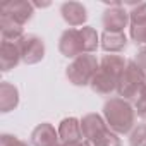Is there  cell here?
<instances>
[{
	"label": "cell",
	"mask_w": 146,
	"mask_h": 146,
	"mask_svg": "<svg viewBox=\"0 0 146 146\" xmlns=\"http://www.w3.org/2000/svg\"><path fill=\"white\" fill-rule=\"evenodd\" d=\"M103 119L107 125L119 136L131 134V131L136 127V108L131 102L120 96H112L103 105Z\"/></svg>",
	"instance_id": "1"
},
{
	"label": "cell",
	"mask_w": 146,
	"mask_h": 146,
	"mask_svg": "<svg viewBox=\"0 0 146 146\" xmlns=\"http://www.w3.org/2000/svg\"><path fill=\"white\" fill-rule=\"evenodd\" d=\"M144 86H146V72L134 62V58L127 60V65L117 83V95L127 102H132L137 100Z\"/></svg>",
	"instance_id": "2"
},
{
	"label": "cell",
	"mask_w": 146,
	"mask_h": 146,
	"mask_svg": "<svg viewBox=\"0 0 146 146\" xmlns=\"http://www.w3.org/2000/svg\"><path fill=\"white\" fill-rule=\"evenodd\" d=\"M100 69V60L93 53H83L65 67V78L74 86H90Z\"/></svg>",
	"instance_id": "3"
},
{
	"label": "cell",
	"mask_w": 146,
	"mask_h": 146,
	"mask_svg": "<svg viewBox=\"0 0 146 146\" xmlns=\"http://www.w3.org/2000/svg\"><path fill=\"white\" fill-rule=\"evenodd\" d=\"M21 57L26 65L40 64L45 58V41L38 35H24V38L19 41Z\"/></svg>",
	"instance_id": "4"
},
{
	"label": "cell",
	"mask_w": 146,
	"mask_h": 146,
	"mask_svg": "<svg viewBox=\"0 0 146 146\" xmlns=\"http://www.w3.org/2000/svg\"><path fill=\"white\" fill-rule=\"evenodd\" d=\"M102 23L105 31H112V33H124V29L131 24L129 21V12L124 9L122 4L113 2L108 9H105L103 16H102Z\"/></svg>",
	"instance_id": "5"
},
{
	"label": "cell",
	"mask_w": 146,
	"mask_h": 146,
	"mask_svg": "<svg viewBox=\"0 0 146 146\" xmlns=\"http://www.w3.org/2000/svg\"><path fill=\"white\" fill-rule=\"evenodd\" d=\"M33 14H35V5L29 0H12V2H7L0 7V16L11 17L21 26L29 23L33 19Z\"/></svg>",
	"instance_id": "6"
},
{
	"label": "cell",
	"mask_w": 146,
	"mask_h": 146,
	"mask_svg": "<svg viewBox=\"0 0 146 146\" xmlns=\"http://www.w3.org/2000/svg\"><path fill=\"white\" fill-rule=\"evenodd\" d=\"M58 52H60L64 57L72 58V60H74L76 57H79V55L84 53L83 38H81L79 29L69 28V29H65V31L60 35V38H58Z\"/></svg>",
	"instance_id": "7"
},
{
	"label": "cell",
	"mask_w": 146,
	"mask_h": 146,
	"mask_svg": "<svg viewBox=\"0 0 146 146\" xmlns=\"http://www.w3.org/2000/svg\"><path fill=\"white\" fill-rule=\"evenodd\" d=\"M60 16L62 19L70 26V28H78V26H86L88 21V9L81 2H74L69 0L60 5Z\"/></svg>",
	"instance_id": "8"
},
{
	"label": "cell",
	"mask_w": 146,
	"mask_h": 146,
	"mask_svg": "<svg viewBox=\"0 0 146 146\" xmlns=\"http://www.w3.org/2000/svg\"><path fill=\"white\" fill-rule=\"evenodd\" d=\"M23 62L19 41H4L0 45V70L9 72Z\"/></svg>",
	"instance_id": "9"
},
{
	"label": "cell",
	"mask_w": 146,
	"mask_h": 146,
	"mask_svg": "<svg viewBox=\"0 0 146 146\" xmlns=\"http://www.w3.org/2000/svg\"><path fill=\"white\" fill-rule=\"evenodd\" d=\"M81 129H83V137L91 143L110 127L107 125L103 115H100V113H86V115L81 117Z\"/></svg>",
	"instance_id": "10"
},
{
	"label": "cell",
	"mask_w": 146,
	"mask_h": 146,
	"mask_svg": "<svg viewBox=\"0 0 146 146\" xmlns=\"http://www.w3.org/2000/svg\"><path fill=\"white\" fill-rule=\"evenodd\" d=\"M58 143V131L50 122L38 124L31 132V146H55Z\"/></svg>",
	"instance_id": "11"
},
{
	"label": "cell",
	"mask_w": 146,
	"mask_h": 146,
	"mask_svg": "<svg viewBox=\"0 0 146 146\" xmlns=\"http://www.w3.org/2000/svg\"><path fill=\"white\" fill-rule=\"evenodd\" d=\"M57 131H58L60 143H76V141L84 139L83 129H81V119H76V117L62 119Z\"/></svg>",
	"instance_id": "12"
},
{
	"label": "cell",
	"mask_w": 146,
	"mask_h": 146,
	"mask_svg": "<svg viewBox=\"0 0 146 146\" xmlns=\"http://www.w3.org/2000/svg\"><path fill=\"white\" fill-rule=\"evenodd\" d=\"M117 83H119L117 78H113L108 72H103V70L98 69V72L95 74L90 88H91L93 93H96L100 96H112L113 93H117Z\"/></svg>",
	"instance_id": "13"
},
{
	"label": "cell",
	"mask_w": 146,
	"mask_h": 146,
	"mask_svg": "<svg viewBox=\"0 0 146 146\" xmlns=\"http://www.w3.org/2000/svg\"><path fill=\"white\" fill-rule=\"evenodd\" d=\"M19 105V90L9 81L0 83V112L9 113Z\"/></svg>",
	"instance_id": "14"
},
{
	"label": "cell",
	"mask_w": 146,
	"mask_h": 146,
	"mask_svg": "<svg viewBox=\"0 0 146 146\" xmlns=\"http://www.w3.org/2000/svg\"><path fill=\"white\" fill-rule=\"evenodd\" d=\"M100 46L107 53H119V52L125 50V46H127V36H125V33L103 31L100 35Z\"/></svg>",
	"instance_id": "15"
},
{
	"label": "cell",
	"mask_w": 146,
	"mask_h": 146,
	"mask_svg": "<svg viewBox=\"0 0 146 146\" xmlns=\"http://www.w3.org/2000/svg\"><path fill=\"white\" fill-rule=\"evenodd\" d=\"M125 65H127V60L122 55H117V53H107L100 58V70L108 72V74H112L117 79L122 76Z\"/></svg>",
	"instance_id": "16"
},
{
	"label": "cell",
	"mask_w": 146,
	"mask_h": 146,
	"mask_svg": "<svg viewBox=\"0 0 146 146\" xmlns=\"http://www.w3.org/2000/svg\"><path fill=\"white\" fill-rule=\"evenodd\" d=\"M0 33L4 41H21L24 38V28L5 16H0Z\"/></svg>",
	"instance_id": "17"
},
{
	"label": "cell",
	"mask_w": 146,
	"mask_h": 146,
	"mask_svg": "<svg viewBox=\"0 0 146 146\" xmlns=\"http://www.w3.org/2000/svg\"><path fill=\"white\" fill-rule=\"evenodd\" d=\"M81 38H83V48L84 53H95L100 48V35L95 28L91 26H83L79 28Z\"/></svg>",
	"instance_id": "18"
},
{
	"label": "cell",
	"mask_w": 146,
	"mask_h": 146,
	"mask_svg": "<svg viewBox=\"0 0 146 146\" xmlns=\"http://www.w3.org/2000/svg\"><path fill=\"white\" fill-rule=\"evenodd\" d=\"M129 21H131L129 26H134V28H143V26H146V2L136 4V5L129 11Z\"/></svg>",
	"instance_id": "19"
},
{
	"label": "cell",
	"mask_w": 146,
	"mask_h": 146,
	"mask_svg": "<svg viewBox=\"0 0 146 146\" xmlns=\"http://www.w3.org/2000/svg\"><path fill=\"white\" fill-rule=\"evenodd\" d=\"M93 146H122L120 136L117 132H113L112 129H107L103 134H100L95 141H91Z\"/></svg>",
	"instance_id": "20"
},
{
	"label": "cell",
	"mask_w": 146,
	"mask_h": 146,
	"mask_svg": "<svg viewBox=\"0 0 146 146\" xmlns=\"http://www.w3.org/2000/svg\"><path fill=\"white\" fill-rule=\"evenodd\" d=\"M129 146H146V122L136 124L129 134Z\"/></svg>",
	"instance_id": "21"
},
{
	"label": "cell",
	"mask_w": 146,
	"mask_h": 146,
	"mask_svg": "<svg viewBox=\"0 0 146 146\" xmlns=\"http://www.w3.org/2000/svg\"><path fill=\"white\" fill-rule=\"evenodd\" d=\"M129 36L136 45H146V26L143 28L129 26Z\"/></svg>",
	"instance_id": "22"
},
{
	"label": "cell",
	"mask_w": 146,
	"mask_h": 146,
	"mask_svg": "<svg viewBox=\"0 0 146 146\" xmlns=\"http://www.w3.org/2000/svg\"><path fill=\"white\" fill-rule=\"evenodd\" d=\"M0 146H29L26 141L19 139L17 136L12 134H2L0 136Z\"/></svg>",
	"instance_id": "23"
},
{
	"label": "cell",
	"mask_w": 146,
	"mask_h": 146,
	"mask_svg": "<svg viewBox=\"0 0 146 146\" xmlns=\"http://www.w3.org/2000/svg\"><path fill=\"white\" fill-rule=\"evenodd\" d=\"M134 62L146 72V46H143V48H139L137 52H136V55H134Z\"/></svg>",
	"instance_id": "24"
},
{
	"label": "cell",
	"mask_w": 146,
	"mask_h": 146,
	"mask_svg": "<svg viewBox=\"0 0 146 146\" xmlns=\"http://www.w3.org/2000/svg\"><path fill=\"white\" fill-rule=\"evenodd\" d=\"M64 146H93V143L86 141V139H81V141H76V143H62Z\"/></svg>",
	"instance_id": "25"
},
{
	"label": "cell",
	"mask_w": 146,
	"mask_h": 146,
	"mask_svg": "<svg viewBox=\"0 0 146 146\" xmlns=\"http://www.w3.org/2000/svg\"><path fill=\"white\" fill-rule=\"evenodd\" d=\"M33 5H35V7H48V5H50V2H45V4H40V2H33Z\"/></svg>",
	"instance_id": "26"
},
{
	"label": "cell",
	"mask_w": 146,
	"mask_h": 146,
	"mask_svg": "<svg viewBox=\"0 0 146 146\" xmlns=\"http://www.w3.org/2000/svg\"><path fill=\"white\" fill-rule=\"evenodd\" d=\"M55 146H64V144H62V143H58V144H55Z\"/></svg>",
	"instance_id": "27"
},
{
	"label": "cell",
	"mask_w": 146,
	"mask_h": 146,
	"mask_svg": "<svg viewBox=\"0 0 146 146\" xmlns=\"http://www.w3.org/2000/svg\"><path fill=\"white\" fill-rule=\"evenodd\" d=\"M144 119H146V117H144Z\"/></svg>",
	"instance_id": "28"
}]
</instances>
